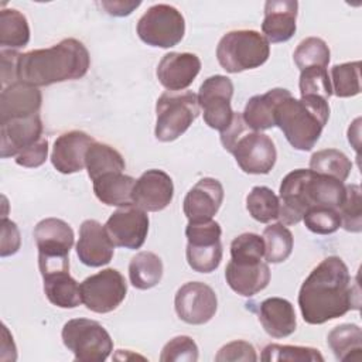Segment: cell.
<instances>
[{
	"label": "cell",
	"instance_id": "cell-42",
	"mask_svg": "<svg viewBox=\"0 0 362 362\" xmlns=\"http://www.w3.org/2000/svg\"><path fill=\"white\" fill-rule=\"evenodd\" d=\"M264 256V242L257 233L246 232L236 236L230 243V260L260 262Z\"/></svg>",
	"mask_w": 362,
	"mask_h": 362
},
{
	"label": "cell",
	"instance_id": "cell-37",
	"mask_svg": "<svg viewBox=\"0 0 362 362\" xmlns=\"http://www.w3.org/2000/svg\"><path fill=\"white\" fill-rule=\"evenodd\" d=\"M331 51L327 42L318 37H307L294 49L293 59L300 71L310 66L327 68L329 64Z\"/></svg>",
	"mask_w": 362,
	"mask_h": 362
},
{
	"label": "cell",
	"instance_id": "cell-33",
	"mask_svg": "<svg viewBox=\"0 0 362 362\" xmlns=\"http://www.w3.org/2000/svg\"><path fill=\"white\" fill-rule=\"evenodd\" d=\"M310 170L344 182L349 177L352 163L342 151L337 148H324L313 153L310 158Z\"/></svg>",
	"mask_w": 362,
	"mask_h": 362
},
{
	"label": "cell",
	"instance_id": "cell-21",
	"mask_svg": "<svg viewBox=\"0 0 362 362\" xmlns=\"http://www.w3.org/2000/svg\"><path fill=\"white\" fill-rule=\"evenodd\" d=\"M223 201V187L216 178H201L185 195L184 215L188 221H208L219 211Z\"/></svg>",
	"mask_w": 362,
	"mask_h": 362
},
{
	"label": "cell",
	"instance_id": "cell-29",
	"mask_svg": "<svg viewBox=\"0 0 362 362\" xmlns=\"http://www.w3.org/2000/svg\"><path fill=\"white\" fill-rule=\"evenodd\" d=\"M327 344L338 361L362 359V331L356 324H341L332 328Z\"/></svg>",
	"mask_w": 362,
	"mask_h": 362
},
{
	"label": "cell",
	"instance_id": "cell-48",
	"mask_svg": "<svg viewBox=\"0 0 362 362\" xmlns=\"http://www.w3.org/2000/svg\"><path fill=\"white\" fill-rule=\"evenodd\" d=\"M247 129H249V127L246 126V123H245V120H243V117H242V113H236V112H235L233 120H232L230 126H229L226 130L221 132V143H222L223 148L230 153L232 148H233V146H235V143H236V140H238Z\"/></svg>",
	"mask_w": 362,
	"mask_h": 362
},
{
	"label": "cell",
	"instance_id": "cell-12",
	"mask_svg": "<svg viewBox=\"0 0 362 362\" xmlns=\"http://www.w3.org/2000/svg\"><path fill=\"white\" fill-rule=\"evenodd\" d=\"M148 215L134 204L119 206L106 221L105 229L115 246L140 249L148 233Z\"/></svg>",
	"mask_w": 362,
	"mask_h": 362
},
{
	"label": "cell",
	"instance_id": "cell-41",
	"mask_svg": "<svg viewBox=\"0 0 362 362\" xmlns=\"http://www.w3.org/2000/svg\"><path fill=\"white\" fill-rule=\"evenodd\" d=\"M308 230L318 235H329L339 229L341 216L338 209L329 206H311L303 216Z\"/></svg>",
	"mask_w": 362,
	"mask_h": 362
},
{
	"label": "cell",
	"instance_id": "cell-9",
	"mask_svg": "<svg viewBox=\"0 0 362 362\" xmlns=\"http://www.w3.org/2000/svg\"><path fill=\"white\" fill-rule=\"evenodd\" d=\"M139 38L158 48L175 47L185 34V20L181 11L170 4H154L139 18L136 27Z\"/></svg>",
	"mask_w": 362,
	"mask_h": 362
},
{
	"label": "cell",
	"instance_id": "cell-31",
	"mask_svg": "<svg viewBox=\"0 0 362 362\" xmlns=\"http://www.w3.org/2000/svg\"><path fill=\"white\" fill-rule=\"evenodd\" d=\"M163 277V262L153 252H139L129 263V279L133 287L148 290L157 286Z\"/></svg>",
	"mask_w": 362,
	"mask_h": 362
},
{
	"label": "cell",
	"instance_id": "cell-44",
	"mask_svg": "<svg viewBox=\"0 0 362 362\" xmlns=\"http://www.w3.org/2000/svg\"><path fill=\"white\" fill-rule=\"evenodd\" d=\"M216 362H255L257 361V355L255 351V346L247 341H232L226 345H223L218 354L215 355Z\"/></svg>",
	"mask_w": 362,
	"mask_h": 362
},
{
	"label": "cell",
	"instance_id": "cell-18",
	"mask_svg": "<svg viewBox=\"0 0 362 362\" xmlns=\"http://www.w3.org/2000/svg\"><path fill=\"white\" fill-rule=\"evenodd\" d=\"M76 255L89 267H100L110 263L115 255V245L105 226L96 219H86L81 223Z\"/></svg>",
	"mask_w": 362,
	"mask_h": 362
},
{
	"label": "cell",
	"instance_id": "cell-26",
	"mask_svg": "<svg viewBox=\"0 0 362 362\" xmlns=\"http://www.w3.org/2000/svg\"><path fill=\"white\" fill-rule=\"evenodd\" d=\"M290 95L284 88H274L263 95L252 96L245 106L242 117L246 126L255 132L267 130L276 126L274 110L277 103Z\"/></svg>",
	"mask_w": 362,
	"mask_h": 362
},
{
	"label": "cell",
	"instance_id": "cell-43",
	"mask_svg": "<svg viewBox=\"0 0 362 362\" xmlns=\"http://www.w3.org/2000/svg\"><path fill=\"white\" fill-rule=\"evenodd\" d=\"M198 359V346L192 338L178 335L170 339L161 349V362H195Z\"/></svg>",
	"mask_w": 362,
	"mask_h": 362
},
{
	"label": "cell",
	"instance_id": "cell-24",
	"mask_svg": "<svg viewBox=\"0 0 362 362\" xmlns=\"http://www.w3.org/2000/svg\"><path fill=\"white\" fill-rule=\"evenodd\" d=\"M42 95L38 88L17 81L0 93V122L14 117H27L40 112Z\"/></svg>",
	"mask_w": 362,
	"mask_h": 362
},
{
	"label": "cell",
	"instance_id": "cell-5",
	"mask_svg": "<svg viewBox=\"0 0 362 362\" xmlns=\"http://www.w3.org/2000/svg\"><path fill=\"white\" fill-rule=\"evenodd\" d=\"M270 55L269 41L255 30H233L218 42L216 59L229 74L262 66Z\"/></svg>",
	"mask_w": 362,
	"mask_h": 362
},
{
	"label": "cell",
	"instance_id": "cell-7",
	"mask_svg": "<svg viewBox=\"0 0 362 362\" xmlns=\"http://www.w3.org/2000/svg\"><path fill=\"white\" fill-rule=\"evenodd\" d=\"M62 342L78 362H103L113 351L106 328L95 320L72 318L62 327Z\"/></svg>",
	"mask_w": 362,
	"mask_h": 362
},
{
	"label": "cell",
	"instance_id": "cell-40",
	"mask_svg": "<svg viewBox=\"0 0 362 362\" xmlns=\"http://www.w3.org/2000/svg\"><path fill=\"white\" fill-rule=\"evenodd\" d=\"M301 96H320L325 100L332 95L331 79L327 68L310 66L301 71L298 81Z\"/></svg>",
	"mask_w": 362,
	"mask_h": 362
},
{
	"label": "cell",
	"instance_id": "cell-3",
	"mask_svg": "<svg viewBox=\"0 0 362 362\" xmlns=\"http://www.w3.org/2000/svg\"><path fill=\"white\" fill-rule=\"evenodd\" d=\"M279 194L280 222L296 225L303 221L311 206L338 209L345 198V185L337 178L317 174L310 168H297L281 180Z\"/></svg>",
	"mask_w": 362,
	"mask_h": 362
},
{
	"label": "cell",
	"instance_id": "cell-47",
	"mask_svg": "<svg viewBox=\"0 0 362 362\" xmlns=\"http://www.w3.org/2000/svg\"><path fill=\"white\" fill-rule=\"evenodd\" d=\"M20 52L14 49H1L0 61H1V88L8 86L18 81L17 75V64H18Z\"/></svg>",
	"mask_w": 362,
	"mask_h": 362
},
{
	"label": "cell",
	"instance_id": "cell-23",
	"mask_svg": "<svg viewBox=\"0 0 362 362\" xmlns=\"http://www.w3.org/2000/svg\"><path fill=\"white\" fill-rule=\"evenodd\" d=\"M228 286L243 297H253L264 290L270 281V269L264 262L230 260L225 269Z\"/></svg>",
	"mask_w": 362,
	"mask_h": 362
},
{
	"label": "cell",
	"instance_id": "cell-10",
	"mask_svg": "<svg viewBox=\"0 0 362 362\" xmlns=\"http://www.w3.org/2000/svg\"><path fill=\"white\" fill-rule=\"evenodd\" d=\"M79 288L83 305L98 314L116 310L127 294V283L123 274L112 267L86 277Z\"/></svg>",
	"mask_w": 362,
	"mask_h": 362
},
{
	"label": "cell",
	"instance_id": "cell-6",
	"mask_svg": "<svg viewBox=\"0 0 362 362\" xmlns=\"http://www.w3.org/2000/svg\"><path fill=\"white\" fill-rule=\"evenodd\" d=\"M198 116V98L192 90H167L156 103L154 136L163 143L174 141L188 130Z\"/></svg>",
	"mask_w": 362,
	"mask_h": 362
},
{
	"label": "cell",
	"instance_id": "cell-8",
	"mask_svg": "<svg viewBox=\"0 0 362 362\" xmlns=\"http://www.w3.org/2000/svg\"><path fill=\"white\" fill-rule=\"evenodd\" d=\"M222 228L214 221H188L185 228L188 266L198 273L215 272L222 260Z\"/></svg>",
	"mask_w": 362,
	"mask_h": 362
},
{
	"label": "cell",
	"instance_id": "cell-19",
	"mask_svg": "<svg viewBox=\"0 0 362 362\" xmlns=\"http://www.w3.org/2000/svg\"><path fill=\"white\" fill-rule=\"evenodd\" d=\"M201 71V59L192 52H168L157 65L158 82L171 92L187 89Z\"/></svg>",
	"mask_w": 362,
	"mask_h": 362
},
{
	"label": "cell",
	"instance_id": "cell-36",
	"mask_svg": "<svg viewBox=\"0 0 362 362\" xmlns=\"http://www.w3.org/2000/svg\"><path fill=\"white\" fill-rule=\"evenodd\" d=\"M331 88L338 98L356 96L361 92V61L337 64L331 68Z\"/></svg>",
	"mask_w": 362,
	"mask_h": 362
},
{
	"label": "cell",
	"instance_id": "cell-16",
	"mask_svg": "<svg viewBox=\"0 0 362 362\" xmlns=\"http://www.w3.org/2000/svg\"><path fill=\"white\" fill-rule=\"evenodd\" d=\"M174 197L171 177L157 168L144 171L134 182L132 202L146 212H158L170 205Z\"/></svg>",
	"mask_w": 362,
	"mask_h": 362
},
{
	"label": "cell",
	"instance_id": "cell-35",
	"mask_svg": "<svg viewBox=\"0 0 362 362\" xmlns=\"http://www.w3.org/2000/svg\"><path fill=\"white\" fill-rule=\"evenodd\" d=\"M246 209L255 221L267 223L279 218L280 201L269 187L257 185L246 197Z\"/></svg>",
	"mask_w": 362,
	"mask_h": 362
},
{
	"label": "cell",
	"instance_id": "cell-11",
	"mask_svg": "<svg viewBox=\"0 0 362 362\" xmlns=\"http://www.w3.org/2000/svg\"><path fill=\"white\" fill-rule=\"evenodd\" d=\"M233 83L225 75H212L206 78L198 90V105L204 115V122L215 130H226L235 112L232 110Z\"/></svg>",
	"mask_w": 362,
	"mask_h": 362
},
{
	"label": "cell",
	"instance_id": "cell-15",
	"mask_svg": "<svg viewBox=\"0 0 362 362\" xmlns=\"http://www.w3.org/2000/svg\"><path fill=\"white\" fill-rule=\"evenodd\" d=\"M33 236L38 249V262L69 260L75 236L68 222L59 218H45L35 225Z\"/></svg>",
	"mask_w": 362,
	"mask_h": 362
},
{
	"label": "cell",
	"instance_id": "cell-13",
	"mask_svg": "<svg viewBox=\"0 0 362 362\" xmlns=\"http://www.w3.org/2000/svg\"><path fill=\"white\" fill-rule=\"evenodd\" d=\"M230 154L246 174H269L277 160L273 140L267 134L252 129H247L236 140Z\"/></svg>",
	"mask_w": 362,
	"mask_h": 362
},
{
	"label": "cell",
	"instance_id": "cell-39",
	"mask_svg": "<svg viewBox=\"0 0 362 362\" xmlns=\"http://www.w3.org/2000/svg\"><path fill=\"white\" fill-rule=\"evenodd\" d=\"M341 216V226L354 233L362 230V198L361 187L358 184L345 185V199L338 208Z\"/></svg>",
	"mask_w": 362,
	"mask_h": 362
},
{
	"label": "cell",
	"instance_id": "cell-34",
	"mask_svg": "<svg viewBox=\"0 0 362 362\" xmlns=\"http://www.w3.org/2000/svg\"><path fill=\"white\" fill-rule=\"evenodd\" d=\"M263 242H264V259L269 263H281L287 260V257L293 252V233L291 230L283 225L272 223L263 230Z\"/></svg>",
	"mask_w": 362,
	"mask_h": 362
},
{
	"label": "cell",
	"instance_id": "cell-17",
	"mask_svg": "<svg viewBox=\"0 0 362 362\" xmlns=\"http://www.w3.org/2000/svg\"><path fill=\"white\" fill-rule=\"evenodd\" d=\"M40 113L27 117H14L0 122V156L17 157L21 151L37 143L42 136Z\"/></svg>",
	"mask_w": 362,
	"mask_h": 362
},
{
	"label": "cell",
	"instance_id": "cell-46",
	"mask_svg": "<svg viewBox=\"0 0 362 362\" xmlns=\"http://www.w3.org/2000/svg\"><path fill=\"white\" fill-rule=\"evenodd\" d=\"M21 238L16 222L7 216H1V239H0V256L7 257L18 252Z\"/></svg>",
	"mask_w": 362,
	"mask_h": 362
},
{
	"label": "cell",
	"instance_id": "cell-27",
	"mask_svg": "<svg viewBox=\"0 0 362 362\" xmlns=\"http://www.w3.org/2000/svg\"><path fill=\"white\" fill-rule=\"evenodd\" d=\"M41 276L44 293L51 304L59 308H75L82 303L79 284L69 274V269L52 270Z\"/></svg>",
	"mask_w": 362,
	"mask_h": 362
},
{
	"label": "cell",
	"instance_id": "cell-25",
	"mask_svg": "<svg viewBox=\"0 0 362 362\" xmlns=\"http://www.w3.org/2000/svg\"><path fill=\"white\" fill-rule=\"evenodd\" d=\"M257 317L263 329L273 338H286L297 328L293 304L281 297H269L259 304Z\"/></svg>",
	"mask_w": 362,
	"mask_h": 362
},
{
	"label": "cell",
	"instance_id": "cell-2",
	"mask_svg": "<svg viewBox=\"0 0 362 362\" xmlns=\"http://www.w3.org/2000/svg\"><path fill=\"white\" fill-rule=\"evenodd\" d=\"M89 66L88 48L76 38H64L49 48L20 54L17 75L18 81L38 88L81 79Z\"/></svg>",
	"mask_w": 362,
	"mask_h": 362
},
{
	"label": "cell",
	"instance_id": "cell-1",
	"mask_svg": "<svg viewBox=\"0 0 362 362\" xmlns=\"http://www.w3.org/2000/svg\"><path fill=\"white\" fill-rule=\"evenodd\" d=\"M298 307L303 320L311 325L359 310L358 284H352L348 266L341 257L328 256L311 270L300 287Z\"/></svg>",
	"mask_w": 362,
	"mask_h": 362
},
{
	"label": "cell",
	"instance_id": "cell-14",
	"mask_svg": "<svg viewBox=\"0 0 362 362\" xmlns=\"http://www.w3.org/2000/svg\"><path fill=\"white\" fill-rule=\"evenodd\" d=\"M174 308L181 321L191 325H202L215 315L218 298L208 284L202 281H188L177 290Z\"/></svg>",
	"mask_w": 362,
	"mask_h": 362
},
{
	"label": "cell",
	"instance_id": "cell-30",
	"mask_svg": "<svg viewBox=\"0 0 362 362\" xmlns=\"http://www.w3.org/2000/svg\"><path fill=\"white\" fill-rule=\"evenodd\" d=\"M85 167L89 178L93 181L107 173H123L126 163L116 148L95 141L86 151Z\"/></svg>",
	"mask_w": 362,
	"mask_h": 362
},
{
	"label": "cell",
	"instance_id": "cell-32",
	"mask_svg": "<svg viewBox=\"0 0 362 362\" xmlns=\"http://www.w3.org/2000/svg\"><path fill=\"white\" fill-rule=\"evenodd\" d=\"M30 41V25L25 16L16 8L0 11V45L1 49L23 48Z\"/></svg>",
	"mask_w": 362,
	"mask_h": 362
},
{
	"label": "cell",
	"instance_id": "cell-38",
	"mask_svg": "<svg viewBox=\"0 0 362 362\" xmlns=\"http://www.w3.org/2000/svg\"><path fill=\"white\" fill-rule=\"evenodd\" d=\"M260 361L263 362H324L318 349L298 345L269 344L263 348Z\"/></svg>",
	"mask_w": 362,
	"mask_h": 362
},
{
	"label": "cell",
	"instance_id": "cell-45",
	"mask_svg": "<svg viewBox=\"0 0 362 362\" xmlns=\"http://www.w3.org/2000/svg\"><path fill=\"white\" fill-rule=\"evenodd\" d=\"M48 157V140L41 137L37 143L21 151L16 157V163L25 168H37L45 163Z\"/></svg>",
	"mask_w": 362,
	"mask_h": 362
},
{
	"label": "cell",
	"instance_id": "cell-28",
	"mask_svg": "<svg viewBox=\"0 0 362 362\" xmlns=\"http://www.w3.org/2000/svg\"><path fill=\"white\" fill-rule=\"evenodd\" d=\"M136 180L123 173H107L93 180L96 198L107 206H124L132 202V191Z\"/></svg>",
	"mask_w": 362,
	"mask_h": 362
},
{
	"label": "cell",
	"instance_id": "cell-20",
	"mask_svg": "<svg viewBox=\"0 0 362 362\" xmlns=\"http://www.w3.org/2000/svg\"><path fill=\"white\" fill-rule=\"evenodd\" d=\"M95 143L93 137L82 130H71L59 134L54 141L51 163L61 174H74L85 167L88 148Z\"/></svg>",
	"mask_w": 362,
	"mask_h": 362
},
{
	"label": "cell",
	"instance_id": "cell-22",
	"mask_svg": "<svg viewBox=\"0 0 362 362\" xmlns=\"http://www.w3.org/2000/svg\"><path fill=\"white\" fill-rule=\"evenodd\" d=\"M298 3L296 0H269L264 3L263 37L273 44L288 41L297 30Z\"/></svg>",
	"mask_w": 362,
	"mask_h": 362
},
{
	"label": "cell",
	"instance_id": "cell-49",
	"mask_svg": "<svg viewBox=\"0 0 362 362\" xmlns=\"http://www.w3.org/2000/svg\"><path fill=\"white\" fill-rule=\"evenodd\" d=\"M140 6V1H102V7L110 16H129L134 8Z\"/></svg>",
	"mask_w": 362,
	"mask_h": 362
},
{
	"label": "cell",
	"instance_id": "cell-4",
	"mask_svg": "<svg viewBox=\"0 0 362 362\" xmlns=\"http://www.w3.org/2000/svg\"><path fill=\"white\" fill-rule=\"evenodd\" d=\"M329 117L328 100L320 96H286L274 110V123L287 141L300 151L311 150Z\"/></svg>",
	"mask_w": 362,
	"mask_h": 362
}]
</instances>
